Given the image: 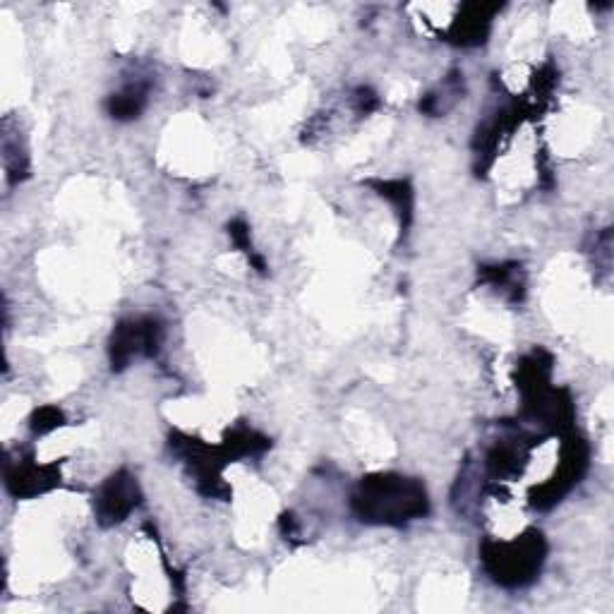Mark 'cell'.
Segmentation results:
<instances>
[{
  "instance_id": "3",
  "label": "cell",
  "mask_w": 614,
  "mask_h": 614,
  "mask_svg": "<svg viewBox=\"0 0 614 614\" xmlns=\"http://www.w3.org/2000/svg\"><path fill=\"white\" fill-rule=\"evenodd\" d=\"M164 339V327L156 317H137L120 322L111 339V365L113 370H123L137 355L154 358Z\"/></svg>"
},
{
  "instance_id": "6",
  "label": "cell",
  "mask_w": 614,
  "mask_h": 614,
  "mask_svg": "<svg viewBox=\"0 0 614 614\" xmlns=\"http://www.w3.org/2000/svg\"><path fill=\"white\" fill-rule=\"evenodd\" d=\"M149 84L147 82H130L108 99V113L116 120H132L142 113L147 106Z\"/></svg>"
},
{
  "instance_id": "10",
  "label": "cell",
  "mask_w": 614,
  "mask_h": 614,
  "mask_svg": "<svg viewBox=\"0 0 614 614\" xmlns=\"http://www.w3.org/2000/svg\"><path fill=\"white\" fill-rule=\"evenodd\" d=\"M228 233H231L233 243H236V248L245 250L248 255H252V245H250V231H248V224L245 221H233L231 226H228Z\"/></svg>"
},
{
  "instance_id": "4",
  "label": "cell",
  "mask_w": 614,
  "mask_h": 614,
  "mask_svg": "<svg viewBox=\"0 0 614 614\" xmlns=\"http://www.w3.org/2000/svg\"><path fill=\"white\" fill-rule=\"evenodd\" d=\"M140 499V485L128 471L113 473L96 495V519L104 526H116V523L128 519L140 504Z\"/></svg>"
},
{
  "instance_id": "7",
  "label": "cell",
  "mask_w": 614,
  "mask_h": 614,
  "mask_svg": "<svg viewBox=\"0 0 614 614\" xmlns=\"http://www.w3.org/2000/svg\"><path fill=\"white\" fill-rule=\"evenodd\" d=\"M519 269V264H495V267H483L480 276H483L485 284L497 288L502 296H507L511 303H516V300H521L523 296Z\"/></svg>"
},
{
  "instance_id": "1",
  "label": "cell",
  "mask_w": 614,
  "mask_h": 614,
  "mask_svg": "<svg viewBox=\"0 0 614 614\" xmlns=\"http://www.w3.org/2000/svg\"><path fill=\"white\" fill-rule=\"evenodd\" d=\"M351 504L360 521L375 526H403L430 511L425 485L396 473L367 475L355 487Z\"/></svg>"
},
{
  "instance_id": "5",
  "label": "cell",
  "mask_w": 614,
  "mask_h": 614,
  "mask_svg": "<svg viewBox=\"0 0 614 614\" xmlns=\"http://www.w3.org/2000/svg\"><path fill=\"white\" fill-rule=\"evenodd\" d=\"M58 475L53 473V466H36V463H17L8 468L5 483L8 490L17 497H32L39 492H46L48 487L56 485Z\"/></svg>"
},
{
  "instance_id": "9",
  "label": "cell",
  "mask_w": 614,
  "mask_h": 614,
  "mask_svg": "<svg viewBox=\"0 0 614 614\" xmlns=\"http://www.w3.org/2000/svg\"><path fill=\"white\" fill-rule=\"evenodd\" d=\"M60 425H63V413L53 406L41 408V411H36L32 418V430L36 432V435H46V432L56 430V427Z\"/></svg>"
},
{
  "instance_id": "8",
  "label": "cell",
  "mask_w": 614,
  "mask_h": 614,
  "mask_svg": "<svg viewBox=\"0 0 614 614\" xmlns=\"http://www.w3.org/2000/svg\"><path fill=\"white\" fill-rule=\"evenodd\" d=\"M375 188L379 190V195L387 197V200L394 204L396 212L401 214L403 224L408 226L411 221V209H413V192L408 190V185L403 180H387V183H375Z\"/></svg>"
},
{
  "instance_id": "2",
  "label": "cell",
  "mask_w": 614,
  "mask_h": 614,
  "mask_svg": "<svg viewBox=\"0 0 614 614\" xmlns=\"http://www.w3.org/2000/svg\"><path fill=\"white\" fill-rule=\"evenodd\" d=\"M547 555L545 538L540 531H526L511 543L485 540L480 559L490 579L504 588H521L535 581Z\"/></svg>"
}]
</instances>
